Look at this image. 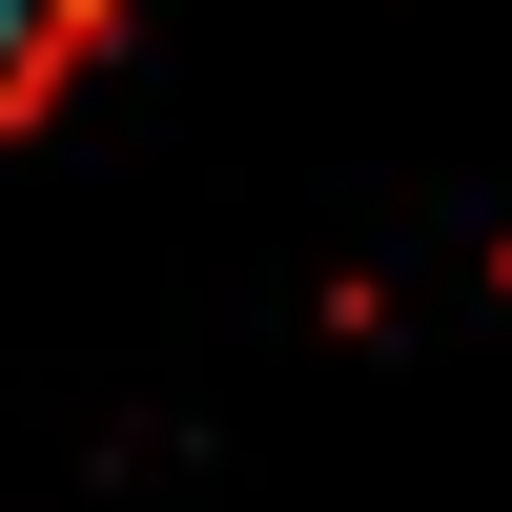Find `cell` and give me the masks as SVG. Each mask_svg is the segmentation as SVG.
Here are the masks:
<instances>
[{
    "label": "cell",
    "instance_id": "cell-1",
    "mask_svg": "<svg viewBox=\"0 0 512 512\" xmlns=\"http://www.w3.org/2000/svg\"><path fill=\"white\" fill-rule=\"evenodd\" d=\"M103 21H123V0H0V103H41V82H62Z\"/></svg>",
    "mask_w": 512,
    "mask_h": 512
}]
</instances>
